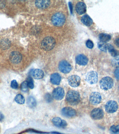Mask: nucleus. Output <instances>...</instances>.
<instances>
[{"label":"nucleus","mask_w":119,"mask_h":134,"mask_svg":"<svg viewBox=\"0 0 119 134\" xmlns=\"http://www.w3.org/2000/svg\"><path fill=\"white\" fill-rule=\"evenodd\" d=\"M66 100L67 102L71 106L77 105L81 100L80 94L76 91H69L67 93Z\"/></svg>","instance_id":"nucleus-1"},{"label":"nucleus","mask_w":119,"mask_h":134,"mask_svg":"<svg viewBox=\"0 0 119 134\" xmlns=\"http://www.w3.org/2000/svg\"><path fill=\"white\" fill-rule=\"evenodd\" d=\"M55 44V40L54 38L51 36H47L42 40L41 47L44 50L50 51L54 48Z\"/></svg>","instance_id":"nucleus-2"},{"label":"nucleus","mask_w":119,"mask_h":134,"mask_svg":"<svg viewBox=\"0 0 119 134\" xmlns=\"http://www.w3.org/2000/svg\"><path fill=\"white\" fill-rule=\"evenodd\" d=\"M65 21V17L61 13H57L54 14L51 18V22L56 26H62L64 24Z\"/></svg>","instance_id":"nucleus-3"},{"label":"nucleus","mask_w":119,"mask_h":134,"mask_svg":"<svg viewBox=\"0 0 119 134\" xmlns=\"http://www.w3.org/2000/svg\"><path fill=\"white\" fill-rule=\"evenodd\" d=\"M113 79L109 76L104 77L100 82V87L104 90L107 91L111 88L113 86Z\"/></svg>","instance_id":"nucleus-4"},{"label":"nucleus","mask_w":119,"mask_h":134,"mask_svg":"<svg viewBox=\"0 0 119 134\" xmlns=\"http://www.w3.org/2000/svg\"><path fill=\"white\" fill-rule=\"evenodd\" d=\"M105 108V111L108 113L111 114L114 113L117 110V103L114 101H109L106 103Z\"/></svg>","instance_id":"nucleus-5"},{"label":"nucleus","mask_w":119,"mask_h":134,"mask_svg":"<svg viewBox=\"0 0 119 134\" xmlns=\"http://www.w3.org/2000/svg\"><path fill=\"white\" fill-rule=\"evenodd\" d=\"M58 68L59 71L63 73H69L72 70L71 64L65 60H63L59 63Z\"/></svg>","instance_id":"nucleus-6"},{"label":"nucleus","mask_w":119,"mask_h":134,"mask_svg":"<svg viewBox=\"0 0 119 134\" xmlns=\"http://www.w3.org/2000/svg\"><path fill=\"white\" fill-rule=\"evenodd\" d=\"M86 79L87 82L90 84H95L98 80V74L95 71H91L87 74Z\"/></svg>","instance_id":"nucleus-7"},{"label":"nucleus","mask_w":119,"mask_h":134,"mask_svg":"<svg viewBox=\"0 0 119 134\" xmlns=\"http://www.w3.org/2000/svg\"><path fill=\"white\" fill-rule=\"evenodd\" d=\"M62 116L67 118H71L74 117L76 115L75 110L70 107L64 108L61 111Z\"/></svg>","instance_id":"nucleus-8"},{"label":"nucleus","mask_w":119,"mask_h":134,"mask_svg":"<svg viewBox=\"0 0 119 134\" xmlns=\"http://www.w3.org/2000/svg\"><path fill=\"white\" fill-rule=\"evenodd\" d=\"M102 101V97L100 94L97 92H93L90 95V103L93 105H99Z\"/></svg>","instance_id":"nucleus-9"},{"label":"nucleus","mask_w":119,"mask_h":134,"mask_svg":"<svg viewBox=\"0 0 119 134\" xmlns=\"http://www.w3.org/2000/svg\"><path fill=\"white\" fill-rule=\"evenodd\" d=\"M65 95V92L64 89L61 87L56 88L53 91V97L57 100H60L63 98Z\"/></svg>","instance_id":"nucleus-10"},{"label":"nucleus","mask_w":119,"mask_h":134,"mask_svg":"<svg viewBox=\"0 0 119 134\" xmlns=\"http://www.w3.org/2000/svg\"><path fill=\"white\" fill-rule=\"evenodd\" d=\"M68 84L73 87H76L79 86L81 79L78 75H73L69 76L68 79Z\"/></svg>","instance_id":"nucleus-11"},{"label":"nucleus","mask_w":119,"mask_h":134,"mask_svg":"<svg viewBox=\"0 0 119 134\" xmlns=\"http://www.w3.org/2000/svg\"><path fill=\"white\" fill-rule=\"evenodd\" d=\"M22 58L21 54L19 52H12L10 56V59L11 62L14 64H17L20 63Z\"/></svg>","instance_id":"nucleus-12"},{"label":"nucleus","mask_w":119,"mask_h":134,"mask_svg":"<svg viewBox=\"0 0 119 134\" xmlns=\"http://www.w3.org/2000/svg\"><path fill=\"white\" fill-rule=\"evenodd\" d=\"M91 116L95 120L101 119L104 116L103 110L100 108H96L93 110L91 112Z\"/></svg>","instance_id":"nucleus-13"},{"label":"nucleus","mask_w":119,"mask_h":134,"mask_svg":"<svg viewBox=\"0 0 119 134\" xmlns=\"http://www.w3.org/2000/svg\"><path fill=\"white\" fill-rule=\"evenodd\" d=\"M52 122L55 126L58 128H65L67 125L66 121L58 117H56L53 118Z\"/></svg>","instance_id":"nucleus-14"},{"label":"nucleus","mask_w":119,"mask_h":134,"mask_svg":"<svg viewBox=\"0 0 119 134\" xmlns=\"http://www.w3.org/2000/svg\"><path fill=\"white\" fill-rule=\"evenodd\" d=\"M75 61L76 63L79 65L85 66L88 63V59L84 55L79 54L76 57Z\"/></svg>","instance_id":"nucleus-15"},{"label":"nucleus","mask_w":119,"mask_h":134,"mask_svg":"<svg viewBox=\"0 0 119 134\" xmlns=\"http://www.w3.org/2000/svg\"><path fill=\"white\" fill-rule=\"evenodd\" d=\"M86 5L83 2H79L76 5V11L80 15H82L85 13L86 11Z\"/></svg>","instance_id":"nucleus-16"},{"label":"nucleus","mask_w":119,"mask_h":134,"mask_svg":"<svg viewBox=\"0 0 119 134\" xmlns=\"http://www.w3.org/2000/svg\"><path fill=\"white\" fill-rule=\"evenodd\" d=\"M50 3V1L48 0L36 1L35 2V5L39 9H44L48 8Z\"/></svg>","instance_id":"nucleus-17"},{"label":"nucleus","mask_w":119,"mask_h":134,"mask_svg":"<svg viewBox=\"0 0 119 134\" xmlns=\"http://www.w3.org/2000/svg\"><path fill=\"white\" fill-rule=\"evenodd\" d=\"M61 80V76L57 73L53 74L50 76V81L52 84L55 85H58L60 84Z\"/></svg>","instance_id":"nucleus-18"},{"label":"nucleus","mask_w":119,"mask_h":134,"mask_svg":"<svg viewBox=\"0 0 119 134\" xmlns=\"http://www.w3.org/2000/svg\"><path fill=\"white\" fill-rule=\"evenodd\" d=\"M32 76L36 79H41L43 78L44 73L42 70L39 69H36L33 70L32 72Z\"/></svg>","instance_id":"nucleus-19"},{"label":"nucleus","mask_w":119,"mask_h":134,"mask_svg":"<svg viewBox=\"0 0 119 134\" xmlns=\"http://www.w3.org/2000/svg\"><path fill=\"white\" fill-rule=\"evenodd\" d=\"M81 21L84 25L88 26H91L93 23L92 19L87 14H85L82 17Z\"/></svg>","instance_id":"nucleus-20"},{"label":"nucleus","mask_w":119,"mask_h":134,"mask_svg":"<svg viewBox=\"0 0 119 134\" xmlns=\"http://www.w3.org/2000/svg\"><path fill=\"white\" fill-rule=\"evenodd\" d=\"M99 38L100 42L106 43L110 40L111 39V36L108 34L101 33L99 35Z\"/></svg>","instance_id":"nucleus-21"},{"label":"nucleus","mask_w":119,"mask_h":134,"mask_svg":"<svg viewBox=\"0 0 119 134\" xmlns=\"http://www.w3.org/2000/svg\"><path fill=\"white\" fill-rule=\"evenodd\" d=\"M108 51L113 57H116L118 56V53L117 51L114 49V47L110 44H108Z\"/></svg>","instance_id":"nucleus-22"},{"label":"nucleus","mask_w":119,"mask_h":134,"mask_svg":"<svg viewBox=\"0 0 119 134\" xmlns=\"http://www.w3.org/2000/svg\"><path fill=\"white\" fill-rule=\"evenodd\" d=\"M27 104L30 108H33L36 106V102L34 97L30 96L28 98L27 100Z\"/></svg>","instance_id":"nucleus-23"},{"label":"nucleus","mask_w":119,"mask_h":134,"mask_svg":"<svg viewBox=\"0 0 119 134\" xmlns=\"http://www.w3.org/2000/svg\"><path fill=\"white\" fill-rule=\"evenodd\" d=\"M108 44L101 42L98 43V47L99 49L102 51L107 52L108 51Z\"/></svg>","instance_id":"nucleus-24"},{"label":"nucleus","mask_w":119,"mask_h":134,"mask_svg":"<svg viewBox=\"0 0 119 134\" xmlns=\"http://www.w3.org/2000/svg\"><path fill=\"white\" fill-rule=\"evenodd\" d=\"M15 101L19 104H23L25 103V99L24 97L21 94H19L16 95L15 98Z\"/></svg>","instance_id":"nucleus-25"},{"label":"nucleus","mask_w":119,"mask_h":134,"mask_svg":"<svg viewBox=\"0 0 119 134\" xmlns=\"http://www.w3.org/2000/svg\"><path fill=\"white\" fill-rule=\"evenodd\" d=\"M10 44V42L8 39H3L1 42V46L3 49H6L9 48Z\"/></svg>","instance_id":"nucleus-26"},{"label":"nucleus","mask_w":119,"mask_h":134,"mask_svg":"<svg viewBox=\"0 0 119 134\" xmlns=\"http://www.w3.org/2000/svg\"><path fill=\"white\" fill-rule=\"evenodd\" d=\"M28 86L27 82L25 81L22 83L21 85V89L22 91L24 92H26L28 90Z\"/></svg>","instance_id":"nucleus-27"},{"label":"nucleus","mask_w":119,"mask_h":134,"mask_svg":"<svg viewBox=\"0 0 119 134\" xmlns=\"http://www.w3.org/2000/svg\"><path fill=\"white\" fill-rule=\"evenodd\" d=\"M27 81V82L28 87L30 89H33L34 88V82H33L32 78L31 77H29Z\"/></svg>","instance_id":"nucleus-28"},{"label":"nucleus","mask_w":119,"mask_h":134,"mask_svg":"<svg viewBox=\"0 0 119 134\" xmlns=\"http://www.w3.org/2000/svg\"><path fill=\"white\" fill-rule=\"evenodd\" d=\"M110 130L112 133H118L119 131V126L118 125L117 126L112 125L111 127Z\"/></svg>","instance_id":"nucleus-29"},{"label":"nucleus","mask_w":119,"mask_h":134,"mask_svg":"<svg viewBox=\"0 0 119 134\" xmlns=\"http://www.w3.org/2000/svg\"><path fill=\"white\" fill-rule=\"evenodd\" d=\"M11 86L12 88L14 89L18 88V83L16 80H13L11 82Z\"/></svg>","instance_id":"nucleus-30"},{"label":"nucleus","mask_w":119,"mask_h":134,"mask_svg":"<svg viewBox=\"0 0 119 134\" xmlns=\"http://www.w3.org/2000/svg\"><path fill=\"white\" fill-rule=\"evenodd\" d=\"M86 44L87 47L89 49H92L94 46L92 41L90 39H88L87 41Z\"/></svg>","instance_id":"nucleus-31"},{"label":"nucleus","mask_w":119,"mask_h":134,"mask_svg":"<svg viewBox=\"0 0 119 134\" xmlns=\"http://www.w3.org/2000/svg\"><path fill=\"white\" fill-rule=\"evenodd\" d=\"M114 75L116 79L117 80L119 79V68L118 67L114 71Z\"/></svg>","instance_id":"nucleus-32"},{"label":"nucleus","mask_w":119,"mask_h":134,"mask_svg":"<svg viewBox=\"0 0 119 134\" xmlns=\"http://www.w3.org/2000/svg\"><path fill=\"white\" fill-rule=\"evenodd\" d=\"M68 5H69V8H70V11H71V13H72L73 12V7L72 5V4L71 3V2L68 3Z\"/></svg>","instance_id":"nucleus-33"},{"label":"nucleus","mask_w":119,"mask_h":134,"mask_svg":"<svg viewBox=\"0 0 119 134\" xmlns=\"http://www.w3.org/2000/svg\"><path fill=\"white\" fill-rule=\"evenodd\" d=\"M4 119V116L3 114L0 112V121H2Z\"/></svg>","instance_id":"nucleus-34"}]
</instances>
